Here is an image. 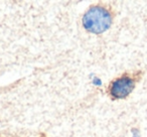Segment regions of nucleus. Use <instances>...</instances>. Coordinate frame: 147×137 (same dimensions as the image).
Segmentation results:
<instances>
[{
	"instance_id": "nucleus-1",
	"label": "nucleus",
	"mask_w": 147,
	"mask_h": 137,
	"mask_svg": "<svg viewBox=\"0 0 147 137\" xmlns=\"http://www.w3.org/2000/svg\"><path fill=\"white\" fill-rule=\"evenodd\" d=\"M116 16L112 5L106 2H97L87 8L82 17L85 30L94 34H101L111 27Z\"/></svg>"
},
{
	"instance_id": "nucleus-2",
	"label": "nucleus",
	"mask_w": 147,
	"mask_h": 137,
	"mask_svg": "<svg viewBox=\"0 0 147 137\" xmlns=\"http://www.w3.org/2000/svg\"><path fill=\"white\" fill-rule=\"evenodd\" d=\"M143 75L144 72L142 70H134L127 71L114 78L107 86V96L111 101L124 100L128 98L136 88L137 84L142 80Z\"/></svg>"
},
{
	"instance_id": "nucleus-3",
	"label": "nucleus",
	"mask_w": 147,
	"mask_h": 137,
	"mask_svg": "<svg viewBox=\"0 0 147 137\" xmlns=\"http://www.w3.org/2000/svg\"><path fill=\"white\" fill-rule=\"evenodd\" d=\"M0 137H23V136L21 134H18V133H12V132L3 131V132H0Z\"/></svg>"
},
{
	"instance_id": "nucleus-4",
	"label": "nucleus",
	"mask_w": 147,
	"mask_h": 137,
	"mask_svg": "<svg viewBox=\"0 0 147 137\" xmlns=\"http://www.w3.org/2000/svg\"><path fill=\"white\" fill-rule=\"evenodd\" d=\"M38 137H47V136L45 134V133H41V134H39V136H38Z\"/></svg>"
}]
</instances>
